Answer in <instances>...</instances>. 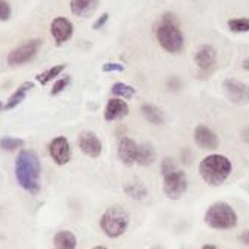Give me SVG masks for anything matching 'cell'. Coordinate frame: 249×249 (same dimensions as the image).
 I'll use <instances>...</instances> for the list:
<instances>
[{
  "instance_id": "1",
  "label": "cell",
  "mask_w": 249,
  "mask_h": 249,
  "mask_svg": "<svg viewBox=\"0 0 249 249\" xmlns=\"http://www.w3.org/2000/svg\"><path fill=\"white\" fill-rule=\"evenodd\" d=\"M15 178L21 189L31 196H36L40 192V174L42 165L36 151L21 150L14 165Z\"/></svg>"
},
{
  "instance_id": "2",
  "label": "cell",
  "mask_w": 249,
  "mask_h": 249,
  "mask_svg": "<svg viewBox=\"0 0 249 249\" xmlns=\"http://www.w3.org/2000/svg\"><path fill=\"white\" fill-rule=\"evenodd\" d=\"M233 172V163L224 154H208L199 163V175L211 187H218L227 181Z\"/></svg>"
},
{
  "instance_id": "3",
  "label": "cell",
  "mask_w": 249,
  "mask_h": 249,
  "mask_svg": "<svg viewBox=\"0 0 249 249\" xmlns=\"http://www.w3.org/2000/svg\"><path fill=\"white\" fill-rule=\"evenodd\" d=\"M156 39L168 53H179L184 49V35L175 15L165 14L162 17V22L156 28Z\"/></svg>"
},
{
  "instance_id": "4",
  "label": "cell",
  "mask_w": 249,
  "mask_h": 249,
  "mask_svg": "<svg viewBox=\"0 0 249 249\" xmlns=\"http://www.w3.org/2000/svg\"><path fill=\"white\" fill-rule=\"evenodd\" d=\"M131 223V216L128 211L120 205H113L107 208L101 218H100V227L103 233L110 239H119L128 231Z\"/></svg>"
},
{
  "instance_id": "5",
  "label": "cell",
  "mask_w": 249,
  "mask_h": 249,
  "mask_svg": "<svg viewBox=\"0 0 249 249\" xmlns=\"http://www.w3.org/2000/svg\"><path fill=\"white\" fill-rule=\"evenodd\" d=\"M205 224L213 230H231L237 226L239 216L227 202H215L205 212Z\"/></svg>"
},
{
  "instance_id": "6",
  "label": "cell",
  "mask_w": 249,
  "mask_h": 249,
  "mask_svg": "<svg viewBox=\"0 0 249 249\" xmlns=\"http://www.w3.org/2000/svg\"><path fill=\"white\" fill-rule=\"evenodd\" d=\"M43 45L42 39H31L27 40L25 43L17 46L15 49H12L8 55V64L11 67H19L24 66L27 62L33 61L36 58V55L39 53L40 48Z\"/></svg>"
},
{
  "instance_id": "7",
  "label": "cell",
  "mask_w": 249,
  "mask_h": 249,
  "mask_svg": "<svg viewBox=\"0 0 249 249\" xmlns=\"http://www.w3.org/2000/svg\"><path fill=\"white\" fill-rule=\"evenodd\" d=\"M163 193L171 200H179L189 189V181L182 169H177L168 175H163Z\"/></svg>"
},
{
  "instance_id": "8",
  "label": "cell",
  "mask_w": 249,
  "mask_h": 249,
  "mask_svg": "<svg viewBox=\"0 0 249 249\" xmlns=\"http://www.w3.org/2000/svg\"><path fill=\"white\" fill-rule=\"evenodd\" d=\"M223 89L230 103L237 106L249 104V86L237 79H226L223 82Z\"/></svg>"
},
{
  "instance_id": "9",
  "label": "cell",
  "mask_w": 249,
  "mask_h": 249,
  "mask_svg": "<svg viewBox=\"0 0 249 249\" xmlns=\"http://www.w3.org/2000/svg\"><path fill=\"white\" fill-rule=\"evenodd\" d=\"M48 151L51 159L58 165V166H64L71 160V145L70 141L66 137H55L49 145H48Z\"/></svg>"
},
{
  "instance_id": "10",
  "label": "cell",
  "mask_w": 249,
  "mask_h": 249,
  "mask_svg": "<svg viewBox=\"0 0 249 249\" xmlns=\"http://www.w3.org/2000/svg\"><path fill=\"white\" fill-rule=\"evenodd\" d=\"M77 145L80 151L90 159H97L103 153V141L92 131H82L77 138Z\"/></svg>"
},
{
  "instance_id": "11",
  "label": "cell",
  "mask_w": 249,
  "mask_h": 249,
  "mask_svg": "<svg viewBox=\"0 0 249 249\" xmlns=\"http://www.w3.org/2000/svg\"><path fill=\"white\" fill-rule=\"evenodd\" d=\"M73 22L66 17H56L51 22V35L58 46L67 43L73 36Z\"/></svg>"
},
{
  "instance_id": "12",
  "label": "cell",
  "mask_w": 249,
  "mask_h": 249,
  "mask_svg": "<svg viewBox=\"0 0 249 249\" xmlns=\"http://www.w3.org/2000/svg\"><path fill=\"white\" fill-rule=\"evenodd\" d=\"M193 138L196 145L202 150H216L220 145V138L206 124H197L195 128Z\"/></svg>"
},
{
  "instance_id": "13",
  "label": "cell",
  "mask_w": 249,
  "mask_h": 249,
  "mask_svg": "<svg viewBox=\"0 0 249 249\" xmlns=\"http://www.w3.org/2000/svg\"><path fill=\"white\" fill-rule=\"evenodd\" d=\"M137 151H138V144L129 138V137H122L117 144V158L119 160L126 165L132 166L137 160Z\"/></svg>"
},
{
  "instance_id": "14",
  "label": "cell",
  "mask_w": 249,
  "mask_h": 249,
  "mask_svg": "<svg viewBox=\"0 0 249 249\" xmlns=\"http://www.w3.org/2000/svg\"><path fill=\"white\" fill-rule=\"evenodd\" d=\"M129 114V106L126 100L122 98H110L107 101V106L104 108V119L106 122H116L122 120L123 117H126Z\"/></svg>"
},
{
  "instance_id": "15",
  "label": "cell",
  "mask_w": 249,
  "mask_h": 249,
  "mask_svg": "<svg viewBox=\"0 0 249 249\" xmlns=\"http://www.w3.org/2000/svg\"><path fill=\"white\" fill-rule=\"evenodd\" d=\"M195 62L202 71H208L216 62V51L211 45H203L195 53Z\"/></svg>"
},
{
  "instance_id": "16",
  "label": "cell",
  "mask_w": 249,
  "mask_h": 249,
  "mask_svg": "<svg viewBox=\"0 0 249 249\" xmlns=\"http://www.w3.org/2000/svg\"><path fill=\"white\" fill-rule=\"evenodd\" d=\"M100 0H70V11L77 18H89L98 9Z\"/></svg>"
},
{
  "instance_id": "17",
  "label": "cell",
  "mask_w": 249,
  "mask_h": 249,
  "mask_svg": "<svg viewBox=\"0 0 249 249\" xmlns=\"http://www.w3.org/2000/svg\"><path fill=\"white\" fill-rule=\"evenodd\" d=\"M33 88H35V83H33V82H24L22 85H19V86L15 89V92L9 97V100L6 101L3 110L9 111V110H14L15 107H18V106L25 100L27 93H28L31 89H33Z\"/></svg>"
},
{
  "instance_id": "18",
  "label": "cell",
  "mask_w": 249,
  "mask_h": 249,
  "mask_svg": "<svg viewBox=\"0 0 249 249\" xmlns=\"http://www.w3.org/2000/svg\"><path fill=\"white\" fill-rule=\"evenodd\" d=\"M77 237L70 230H59L53 236V249H76Z\"/></svg>"
},
{
  "instance_id": "19",
  "label": "cell",
  "mask_w": 249,
  "mask_h": 249,
  "mask_svg": "<svg viewBox=\"0 0 249 249\" xmlns=\"http://www.w3.org/2000/svg\"><path fill=\"white\" fill-rule=\"evenodd\" d=\"M123 192H124V195H126L132 200H144L148 196L147 187L140 179L128 181L126 184L123 185Z\"/></svg>"
},
{
  "instance_id": "20",
  "label": "cell",
  "mask_w": 249,
  "mask_h": 249,
  "mask_svg": "<svg viewBox=\"0 0 249 249\" xmlns=\"http://www.w3.org/2000/svg\"><path fill=\"white\" fill-rule=\"evenodd\" d=\"M156 158H158V154H156V150L151 144L148 142H142V144H138V151H137V160L135 163L140 165V166H150L156 162Z\"/></svg>"
},
{
  "instance_id": "21",
  "label": "cell",
  "mask_w": 249,
  "mask_h": 249,
  "mask_svg": "<svg viewBox=\"0 0 249 249\" xmlns=\"http://www.w3.org/2000/svg\"><path fill=\"white\" fill-rule=\"evenodd\" d=\"M141 114H142V117L148 123L154 124V126H160V124H163V122H165L163 111L159 107H156L153 104H148V103H144L141 106Z\"/></svg>"
},
{
  "instance_id": "22",
  "label": "cell",
  "mask_w": 249,
  "mask_h": 249,
  "mask_svg": "<svg viewBox=\"0 0 249 249\" xmlns=\"http://www.w3.org/2000/svg\"><path fill=\"white\" fill-rule=\"evenodd\" d=\"M111 93L116 98H122V100H131L137 95V89L128 83L123 82H116L111 86Z\"/></svg>"
},
{
  "instance_id": "23",
  "label": "cell",
  "mask_w": 249,
  "mask_h": 249,
  "mask_svg": "<svg viewBox=\"0 0 249 249\" xmlns=\"http://www.w3.org/2000/svg\"><path fill=\"white\" fill-rule=\"evenodd\" d=\"M66 67H67L66 64H56V66H52V67L48 69L46 71L37 74V76H36V80H37L42 86H45V85H48L49 82H52L55 77H58L62 71L66 70Z\"/></svg>"
},
{
  "instance_id": "24",
  "label": "cell",
  "mask_w": 249,
  "mask_h": 249,
  "mask_svg": "<svg viewBox=\"0 0 249 249\" xmlns=\"http://www.w3.org/2000/svg\"><path fill=\"white\" fill-rule=\"evenodd\" d=\"M25 145V141L22 138L17 137H2L0 138V148L5 151H15Z\"/></svg>"
},
{
  "instance_id": "25",
  "label": "cell",
  "mask_w": 249,
  "mask_h": 249,
  "mask_svg": "<svg viewBox=\"0 0 249 249\" xmlns=\"http://www.w3.org/2000/svg\"><path fill=\"white\" fill-rule=\"evenodd\" d=\"M229 30L233 33H248L249 31V18L240 17V18H231L229 22Z\"/></svg>"
},
{
  "instance_id": "26",
  "label": "cell",
  "mask_w": 249,
  "mask_h": 249,
  "mask_svg": "<svg viewBox=\"0 0 249 249\" xmlns=\"http://www.w3.org/2000/svg\"><path fill=\"white\" fill-rule=\"evenodd\" d=\"M70 82H71V76H66V77L58 79V80L53 83L52 89H51V95H52V97H53V95H59L61 92H64V90H66V88L70 85Z\"/></svg>"
},
{
  "instance_id": "27",
  "label": "cell",
  "mask_w": 249,
  "mask_h": 249,
  "mask_svg": "<svg viewBox=\"0 0 249 249\" xmlns=\"http://www.w3.org/2000/svg\"><path fill=\"white\" fill-rule=\"evenodd\" d=\"M177 169H179V168H178L175 159H172V158H165V159L160 162V172H162V177H163V175H168V174H171V172H175Z\"/></svg>"
},
{
  "instance_id": "28",
  "label": "cell",
  "mask_w": 249,
  "mask_h": 249,
  "mask_svg": "<svg viewBox=\"0 0 249 249\" xmlns=\"http://www.w3.org/2000/svg\"><path fill=\"white\" fill-rule=\"evenodd\" d=\"M12 15V8L8 0H0V21H8Z\"/></svg>"
},
{
  "instance_id": "29",
  "label": "cell",
  "mask_w": 249,
  "mask_h": 249,
  "mask_svg": "<svg viewBox=\"0 0 249 249\" xmlns=\"http://www.w3.org/2000/svg\"><path fill=\"white\" fill-rule=\"evenodd\" d=\"M103 71L104 73H111V71H124V66H122L120 62H106L103 66Z\"/></svg>"
},
{
  "instance_id": "30",
  "label": "cell",
  "mask_w": 249,
  "mask_h": 249,
  "mask_svg": "<svg viewBox=\"0 0 249 249\" xmlns=\"http://www.w3.org/2000/svg\"><path fill=\"white\" fill-rule=\"evenodd\" d=\"M108 18H110V15H108L107 12H104V14H103L97 21H95V22H93L92 28H93V30H101V28L106 25V22L108 21Z\"/></svg>"
},
{
  "instance_id": "31",
  "label": "cell",
  "mask_w": 249,
  "mask_h": 249,
  "mask_svg": "<svg viewBox=\"0 0 249 249\" xmlns=\"http://www.w3.org/2000/svg\"><path fill=\"white\" fill-rule=\"evenodd\" d=\"M239 240H240V243H243L245 246H249V229L245 230V231H242V233L239 234Z\"/></svg>"
},
{
  "instance_id": "32",
  "label": "cell",
  "mask_w": 249,
  "mask_h": 249,
  "mask_svg": "<svg viewBox=\"0 0 249 249\" xmlns=\"http://www.w3.org/2000/svg\"><path fill=\"white\" fill-rule=\"evenodd\" d=\"M242 140H243L246 144H249V126H246V128L242 131Z\"/></svg>"
},
{
  "instance_id": "33",
  "label": "cell",
  "mask_w": 249,
  "mask_h": 249,
  "mask_svg": "<svg viewBox=\"0 0 249 249\" xmlns=\"http://www.w3.org/2000/svg\"><path fill=\"white\" fill-rule=\"evenodd\" d=\"M242 67H243L246 71H249V58H246V59L242 62Z\"/></svg>"
},
{
  "instance_id": "34",
  "label": "cell",
  "mask_w": 249,
  "mask_h": 249,
  "mask_svg": "<svg viewBox=\"0 0 249 249\" xmlns=\"http://www.w3.org/2000/svg\"><path fill=\"white\" fill-rule=\"evenodd\" d=\"M202 249H218V248L215 245H212V243H206V245L202 246Z\"/></svg>"
},
{
  "instance_id": "35",
  "label": "cell",
  "mask_w": 249,
  "mask_h": 249,
  "mask_svg": "<svg viewBox=\"0 0 249 249\" xmlns=\"http://www.w3.org/2000/svg\"><path fill=\"white\" fill-rule=\"evenodd\" d=\"M90 249H108V248H106V246H93Z\"/></svg>"
},
{
  "instance_id": "36",
  "label": "cell",
  "mask_w": 249,
  "mask_h": 249,
  "mask_svg": "<svg viewBox=\"0 0 249 249\" xmlns=\"http://www.w3.org/2000/svg\"><path fill=\"white\" fill-rule=\"evenodd\" d=\"M3 107H5V104H3L2 101H0V110H3Z\"/></svg>"
},
{
  "instance_id": "37",
  "label": "cell",
  "mask_w": 249,
  "mask_h": 249,
  "mask_svg": "<svg viewBox=\"0 0 249 249\" xmlns=\"http://www.w3.org/2000/svg\"><path fill=\"white\" fill-rule=\"evenodd\" d=\"M153 249H160V248H153Z\"/></svg>"
}]
</instances>
